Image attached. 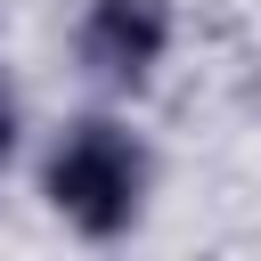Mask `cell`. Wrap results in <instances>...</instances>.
I'll return each instance as SVG.
<instances>
[{
	"label": "cell",
	"mask_w": 261,
	"mask_h": 261,
	"mask_svg": "<svg viewBox=\"0 0 261 261\" xmlns=\"http://www.w3.org/2000/svg\"><path fill=\"white\" fill-rule=\"evenodd\" d=\"M155 179H163V163H155V139L130 122V106H82V114H65L49 139H41V155H33V196H41V212L65 228V237H82V245H122V237H139L147 228V212H155Z\"/></svg>",
	"instance_id": "cell-1"
},
{
	"label": "cell",
	"mask_w": 261,
	"mask_h": 261,
	"mask_svg": "<svg viewBox=\"0 0 261 261\" xmlns=\"http://www.w3.org/2000/svg\"><path fill=\"white\" fill-rule=\"evenodd\" d=\"M65 57H73V73H82L90 98L130 106L179 57V0H73Z\"/></svg>",
	"instance_id": "cell-2"
},
{
	"label": "cell",
	"mask_w": 261,
	"mask_h": 261,
	"mask_svg": "<svg viewBox=\"0 0 261 261\" xmlns=\"http://www.w3.org/2000/svg\"><path fill=\"white\" fill-rule=\"evenodd\" d=\"M24 139H33V106H24V82H16V65L0 57V179L16 171Z\"/></svg>",
	"instance_id": "cell-3"
}]
</instances>
